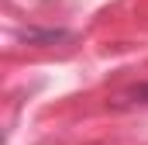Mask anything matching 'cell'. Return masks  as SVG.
<instances>
[{"instance_id": "cell-2", "label": "cell", "mask_w": 148, "mask_h": 145, "mask_svg": "<svg viewBox=\"0 0 148 145\" xmlns=\"http://www.w3.org/2000/svg\"><path fill=\"white\" fill-rule=\"evenodd\" d=\"M114 110H134V107H148V79L145 83H134L131 90H124L121 97L110 100Z\"/></svg>"}, {"instance_id": "cell-1", "label": "cell", "mask_w": 148, "mask_h": 145, "mask_svg": "<svg viewBox=\"0 0 148 145\" xmlns=\"http://www.w3.org/2000/svg\"><path fill=\"white\" fill-rule=\"evenodd\" d=\"M69 38H73V31H66V28H21L17 31V41H24V45H62Z\"/></svg>"}]
</instances>
